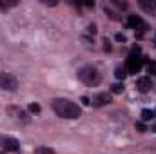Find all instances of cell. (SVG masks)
I'll return each mask as SVG.
<instances>
[{
  "label": "cell",
  "mask_w": 156,
  "mask_h": 154,
  "mask_svg": "<svg viewBox=\"0 0 156 154\" xmlns=\"http://www.w3.org/2000/svg\"><path fill=\"white\" fill-rule=\"evenodd\" d=\"M9 113L13 114L15 120H18V121H24V123H27V121H29L27 113H26V111H22V109H18V107H9Z\"/></svg>",
  "instance_id": "9"
},
{
  "label": "cell",
  "mask_w": 156,
  "mask_h": 154,
  "mask_svg": "<svg viewBox=\"0 0 156 154\" xmlns=\"http://www.w3.org/2000/svg\"><path fill=\"white\" fill-rule=\"evenodd\" d=\"M151 129H153V132H156V123L153 125V127H151Z\"/></svg>",
  "instance_id": "22"
},
{
  "label": "cell",
  "mask_w": 156,
  "mask_h": 154,
  "mask_svg": "<svg viewBox=\"0 0 156 154\" xmlns=\"http://www.w3.org/2000/svg\"><path fill=\"white\" fill-rule=\"evenodd\" d=\"M104 11L109 15V18H111V20H120V16H118V15L115 13V11H113V9H111V7H107V4L104 5Z\"/></svg>",
  "instance_id": "13"
},
{
  "label": "cell",
  "mask_w": 156,
  "mask_h": 154,
  "mask_svg": "<svg viewBox=\"0 0 156 154\" xmlns=\"http://www.w3.org/2000/svg\"><path fill=\"white\" fill-rule=\"evenodd\" d=\"M154 114H156V111H154Z\"/></svg>",
  "instance_id": "23"
},
{
  "label": "cell",
  "mask_w": 156,
  "mask_h": 154,
  "mask_svg": "<svg viewBox=\"0 0 156 154\" xmlns=\"http://www.w3.org/2000/svg\"><path fill=\"white\" fill-rule=\"evenodd\" d=\"M138 5H140L147 15L156 16V0H138Z\"/></svg>",
  "instance_id": "7"
},
{
  "label": "cell",
  "mask_w": 156,
  "mask_h": 154,
  "mask_svg": "<svg viewBox=\"0 0 156 154\" xmlns=\"http://www.w3.org/2000/svg\"><path fill=\"white\" fill-rule=\"evenodd\" d=\"M0 89L2 91H16L18 89V78L11 73H0Z\"/></svg>",
  "instance_id": "3"
},
{
  "label": "cell",
  "mask_w": 156,
  "mask_h": 154,
  "mask_svg": "<svg viewBox=\"0 0 156 154\" xmlns=\"http://www.w3.org/2000/svg\"><path fill=\"white\" fill-rule=\"evenodd\" d=\"M136 129H138L140 132H145V131H147V125H145L144 121H136Z\"/></svg>",
  "instance_id": "16"
},
{
  "label": "cell",
  "mask_w": 156,
  "mask_h": 154,
  "mask_svg": "<svg viewBox=\"0 0 156 154\" xmlns=\"http://www.w3.org/2000/svg\"><path fill=\"white\" fill-rule=\"evenodd\" d=\"M80 102H82L83 105H91V100H89L87 96H82V100H80Z\"/></svg>",
  "instance_id": "21"
},
{
  "label": "cell",
  "mask_w": 156,
  "mask_h": 154,
  "mask_svg": "<svg viewBox=\"0 0 156 154\" xmlns=\"http://www.w3.org/2000/svg\"><path fill=\"white\" fill-rule=\"evenodd\" d=\"M78 78H80V82H83V83L89 85V87H94V85H98V83L102 82L100 71H98L96 67H93V65H83V67L78 71Z\"/></svg>",
  "instance_id": "2"
},
{
  "label": "cell",
  "mask_w": 156,
  "mask_h": 154,
  "mask_svg": "<svg viewBox=\"0 0 156 154\" xmlns=\"http://www.w3.org/2000/svg\"><path fill=\"white\" fill-rule=\"evenodd\" d=\"M51 107L60 118H66V120H78L82 116V109L67 98H55L51 102Z\"/></svg>",
  "instance_id": "1"
},
{
  "label": "cell",
  "mask_w": 156,
  "mask_h": 154,
  "mask_svg": "<svg viewBox=\"0 0 156 154\" xmlns=\"http://www.w3.org/2000/svg\"><path fill=\"white\" fill-rule=\"evenodd\" d=\"M116 42H127L125 35H123V33H118V35H116Z\"/></svg>",
  "instance_id": "20"
},
{
  "label": "cell",
  "mask_w": 156,
  "mask_h": 154,
  "mask_svg": "<svg viewBox=\"0 0 156 154\" xmlns=\"http://www.w3.org/2000/svg\"><path fill=\"white\" fill-rule=\"evenodd\" d=\"M87 31H89L91 35H94V33H96V24H89V27H87Z\"/></svg>",
  "instance_id": "18"
},
{
  "label": "cell",
  "mask_w": 156,
  "mask_h": 154,
  "mask_svg": "<svg viewBox=\"0 0 156 154\" xmlns=\"http://www.w3.org/2000/svg\"><path fill=\"white\" fill-rule=\"evenodd\" d=\"M113 2H115L116 5H120L122 9H127V2H120V0H113Z\"/></svg>",
  "instance_id": "19"
},
{
  "label": "cell",
  "mask_w": 156,
  "mask_h": 154,
  "mask_svg": "<svg viewBox=\"0 0 156 154\" xmlns=\"http://www.w3.org/2000/svg\"><path fill=\"white\" fill-rule=\"evenodd\" d=\"M29 111H31L33 114H38L40 111H42V107H40L38 103H29Z\"/></svg>",
  "instance_id": "15"
},
{
  "label": "cell",
  "mask_w": 156,
  "mask_h": 154,
  "mask_svg": "<svg viewBox=\"0 0 156 154\" xmlns=\"http://www.w3.org/2000/svg\"><path fill=\"white\" fill-rule=\"evenodd\" d=\"M111 93L113 94H122L123 93V83H120V82L118 83H113L111 85Z\"/></svg>",
  "instance_id": "11"
},
{
  "label": "cell",
  "mask_w": 156,
  "mask_h": 154,
  "mask_svg": "<svg viewBox=\"0 0 156 154\" xmlns=\"http://www.w3.org/2000/svg\"><path fill=\"white\" fill-rule=\"evenodd\" d=\"M33 154H55V151L49 149V147H37V149L33 151Z\"/></svg>",
  "instance_id": "12"
},
{
  "label": "cell",
  "mask_w": 156,
  "mask_h": 154,
  "mask_svg": "<svg viewBox=\"0 0 156 154\" xmlns=\"http://www.w3.org/2000/svg\"><path fill=\"white\" fill-rule=\"evenodd\" d=\"M115 76L118 80H123V78L127 76V69H123V67H116V71H115Z\"/></svg>",
  "instance_id": "14"
},
{
  "label": "cell",
  "mask_w": 156,
  "mask_h": 154,
  "mask_svg": "<svg viewBox=\"0 0 156 154\" xmlns=\"http://www.w3.org/2000/svg\"><path fill=\"white\" fill-rule=\"evenodd\" d=\"M104 49H105V51H107V53H109V51H111V49H113V47H111V42H109V38H107V37H105V38H104Z\"/></svg>",
  "instance_id": "17"
},
{
  "label": "cell",
  "mask_w": 156,
  "mask_h": 154,
  "mask_svg": "<svg viewBox=\"0 0 156 154\" xmlns=\"http://www.w3.org/2000/svg\"><path fill=\"white\" fill-rule=\"evenodd\" d=\"M111 102H113V98H111L109 93H98V94L93 98L91 103H93L94 107H104V105H109Z\"/></svg>",
  "instance_id": "5"
},
{
  "label": "cell",
  "mask_w": 156,
  "mask_h": 154,
  "mask_svg": "<svg viewBox=\"0 0 156 154\" xmlns=\"http://www.w3.org/2000/svg\"><path fill=\"white\" fill-rule=\"evenodd\" d=\"M0 149L9 151V152H16V151H20V142L13 136H0Z\"/></svg>",
  "instance_id": "4"
},
{
  "label": "cell",
  "mask_w": 156,
  "mask_h": 154,
  "mask_svg": "<svg viewBox=\"0 0 156 154\" xmlns=\"http://www.w3.org/2000/svg\"><path fill=\"white\" fill-rule=\"evenodd\" d=\"M127 22H129V26H131L133 29H145V27H147V26H145V22H144L138 15H129Z\"/></svg>",
  "instance_id": "8"
},
{
  "label": "cell",
  "mask_w": 156,
  "mask_h": 154,
  "mask_svg": "<svg viewBox=\"0 0 156 154\" xmlns=\"http://www.w3.org/2000/svg\"><path fill=\"white\" fill-rule=\"evenodd\" d=\"M136 87H138V91L140 93H149L151 89H153V82H151V76H142L136 80Z\"/></svg>",
  "instance_id": "6"
},
{
  "label": "cell",
  "mask_w": 156,
  "mask_h": 154,
  "mask_svg": "<svg viewBox=\"0 0 156 154\" xmlns=\"http://www.w3.org/2000/svg\"><path fill=\"white\" fill-rule=\"evenodd\" d=\"M154 118V111H151V109H144L142 111V120L144 121H149V120H153Z\"/></svg>",
  "instance_id": "10"
}]
</instances>
